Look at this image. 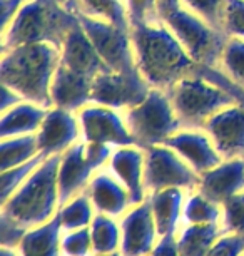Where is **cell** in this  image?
I'll return each mask as SVG.
<instances>
[{"mask_svg":"<svg viewBox=\"0 0 244 256\" xmlns=\"http://www.w3.org/2000/svg\"><path fill=\"white\" fill-rule=\"evenodd\" d=\"M80 138L82 131L77 114L60 108L47 109L44 122L37 131L40 154H44L45 158L62 154L75 142H79Z\"/></svg>","mask_w":244,"mask_h":256,"instance_id":"obj_14","label":"cell"},{"mask_svg":"<svg viewBox=\"0 0 244 256\" xmlns=\"http://www.w3.org/2000/svg\"><path fill=\"white\" fill-rule=\"evenodd\" d=\"M107 169L129 191L134 204L147 200L146 190V152L139 146H121L114 149Z\"/></svg>","mask_w":244,"mask_h":256,"instance_id":"obj_17","label":"cell"},{"mask_svg":"<svg viewBox=\"0 0 244 256\" xmlns=\"http://www.w3.org/2000/svg\"><path fill=\"white\" fill-rule=\"evenodd\" d=\"M60 64L82 76L92 77V79L102 72L111 70L102 60V57L99 56L97 49L94 47L92 40L85 34L80 22L69 32L60 47Z\"/></svg>","mask_w":244,"mask_h":256,"instance_id":"obj_18","label":"cell"},{"mask_svg":"<svg viewBox=\"0 0 244 256\" xmlns=\"http://www.w3.org/2000/svg\"><path fill=\"white\" fill-rule=\"evenodd\" d=\"M77 116L85 142H102L116 148L136 146L124 114H119L117 109L90 102L80 109Z\"/></svg>","mask_w":244,"mask_h":256,"instance_id":"obj_11","label":"cell"},{"mask_svg":"<svg viewBox=\"0 0 244 256\" xmlns=\"http://www.w3.org/2000/svg\"><path fill=\"white\" fill-rule=\"evenodd\" d=\"M149 256H181L179 244H178V233L161 236Z\"/></svg>","mask_w":244,"mask_h":256,"instance_id":"obj_40","label":"cell"},{"mask_svg":"<svg viewBox=\"0 0 244 256\" xmlns=\"http://www.w3.org/2000/svg\"><path fill=\"white\" fill-rule=\"evenodd\" d=\"M243 256H244V254H243Z\"/></svg>","mask_w":244,"mask_h":256,"instance_id":"obj_47","label":"cell"},{"mask_svg":"<svg viewBox=\"0 0 244 256\" xmlns=\"http://www.w3.org/2000/svg\"><path fill=\"white\" fill-rule=\"evenodd\" d=\"M40 154L37 134L5 138L0 142V169L17 168Z\"/></svg>","mask_w":244,"mask_h":256,"instance_id":"obj_28","label":"cell"},{"mask_svg":"<svg viewBox=\"0 0 244 256\" xmlns=\"http://www.w3.org/2000/svg\"><path fill=\"white\" fill-rule=\"evenodd\" d=\"M201 129L209 134L223 159H244V104L224 108Z\"/></svg>","mask_w":244,"mask_h":256,"instance_id":"obj_13","label":"cell"},{"mask_svg":"<svg viewBox=\"0 0 244 256\" xmlns=\"http://www.w3.org/2000/svg\"><path fill=\"white\" fill-rule=\"evenodd\" d=\"M59 2H62V4H67V2H69V0H59Z\"/></svg>","mask_w":244,"mask_h":256,"instance_id":"obj_46","label":"cell"},{"mask_svg":"<svg viewBox=\"0 0 244 256\" xmlns=\"http://www.w3.org/2000/svg\"><path fill=\"white\" fill-rule=\"evenodd\" d=\"M44 159H45L44 154H39V156L20 164V166L2 171V176H0V206L10 196H13V192L30 178L32 172L44 162Z\"/></svg>","mask_w":244,"mask_h":256,"instance_id":"obj_31","label":"cell"},{"mask_svg":"<svg viewBox=\"0 0 244 256\" xmlns=\"http://www.w3.org/2000/svg\"><path fill=\"white\" fill-rule=\"evenodd\" d=\"M27 231L18 228L10 221H7L5 218H0V241H2V246L5 248H13L15 250L18 244H20L22 238L25 236Z\"/></svg>","mask_w":244,"mask_h":256,"instance_id":"obj_39","label":"cell"},{"mask_svg":"<svg viewBox=\"0 0 244 256\" xmlns=\"http://www.w3.org/2000/svg\"><path fill=\"white\" fill-rule=\"evenodd\" d=\"M92 236V254H107L121 251V223L117 218L97 212L90 223Z\"/></svg>","mask_w":244,"mask_h":256,"instance_id":"obj_27","label":"cell"},{"mask_svg":"<svg viewBox=\"0 0 244 256\" xmlns=\"http://www.w3.org/2000/svg\"><path fill=\"white\" fill-rule=\"evenodd\" d=\"M224 233H244V191L238 192L223 204Z\"/></svg>","mask_w":244,"mask_h":256,"instance_id":"obj_35","label":"cell"},{"mask_svg":"<svg viewBox=\"0 0 244 256\" xmlns=\"http://www.w3.org/2000/svg\"><path fill=\"white\" fill-rule=\"evenodd\" d=\"M79 17L59 0H25L12 24L2 32V52L18 46L62 47Z\"/></svg>","mask_w":244,"mask_h":256,"instance_id":"obj_4","label":"cell"},{"mask_svg":"<svg viewBox=\"0 0 244 256\" xmlns=\"http://www.w3.org/2000/svg\"><path fill=\"white\" fill-rule=\"evenodd\" d=\"M223 233L221 223L184 224L178 231L181 256H208L209 250Z\"/></svg>","mask_w":244,"mask_h":256,"instance_id":"obj_25","label":"cell"},{"mask_svg":"<svg viewBox=\"0 0 244 256\" xmlns=\"http://www.w3.org/2000/svg\"><path fill=\"white\" fill-rule=\"evenodd\" d=\"M223 206L201 194L198 190L189 191L183 210V224L221 223Z\"/></svg>","mask_w":244,"mask_h":256,"instance_id":"obj_30","label":"cell"},{"mask_svg":"<svg viewBox=\"0 0 244 256\" xmlns=\"http://www.w3.org/2000/svg\"><path fill=\"white\" fill-rule=\"evenodd\" d=\"M131 27L136 24L161 22L159 2L157 0H126Z\"/></svg>","mask_w":244,"mask_h":256,"instance_id":"obj_36","label":"cell"},{"mask_svg":"<svg viewBox=\"0 0 244 256\" xmlns=\"http://www.w3.org/2000/svg\"><path fill=\"white\" fill-rule=\"evenodd\" d=\"M22 96H18L15 90L10 89L8 86H3L2 84V99H0V110L2 112H5L10 108H13L15 104L22 102Z\"/></svg>","mask_w":244,"mask_h":256,"instance_id":"obj_42","label":"cell"},{"mask_svg":"<svg viewBox=\"0 0 244 256\" xmlns=\"http://www.w3.org/2000/svg\"><path fill=\"white\" fill-rule=\"evenodd\" d=\"M159 2V16L161 18L167 16L169 12L176 10V8L183 7V4H181V0H157Z\"/></svg>","mask_w":244,"mask_h":256,"instance_id":"obj_43","label":"cell"},{"mask_svg":"<svg viewBox=\"0 0 244 256\" xmlns=\"http://www.w3.org/2000/svg\"><path fill=\"white\" fill-rule=\"evenodd\" d=\"M161 20L178 37V40L196 64L203 67L219 66L229 38L226 32L213 27L204 18L198 17L184 7L169 12Z\"/></svg>","mask_w":244,"mask_h":256,"instance_id":"obj_7","label":"cell"},{"mask_svg":"<svg viewBox=\"0 0 244 256\" xmlns=\"http://www.w3.org/2000/svg\"><path fill=\"white\" fill-rule=\"evenodd\" d=\"M62 256H92L90 228H80L62 233Z\"/></svg>","mask_w":244,"mask_h":256,"instance_id":"obj_33","label":"cell"},{"mask_svg":"<svg viewBox=\"0 0 244 256\" xmlns=\"http://www.w3.org/2000/svg\"><path fill=\"white\" fill-rule=\"evenodd\" d=\"M223 30L229 37H244V0H224Z\"/></svg>","mask_w":244,"mask_h":256,"instance_id":"obj_37","label":"cell"},{"mask_svg":"<svg viewBox=\"0 0 244 256\" xmlns=\"http://www.w3.org/2000/svg\"><path fill=\"white\" fill-rule=\"evenodd\" d=\"M219 67L244 89V37L231 36L228 38Z\"/></svg>","mask_w":244,"mask_h":256,"instance_id":"obj_32","label":"cell"},{"mask_svg":"<svg viewBox=\"0 0 244 256\" xmlns=\"http://www.w3.org/2000/svg\"><path fill=\"white\" fill-rule=\"evenodd\" d=\"M59 164L60 154L45 158L13 196L3 202L0 218L25 231L49 223L60 208Z\"/></svg>","mask_w":244,"mask_h":256,"instance_id":"obj_3","label":"cell"},{"mask_svg":"<svg viewBox=\"0 0 244 256\" xmlns=\"http://www.w3.org/2000/svg\"><path fill=\"white\" fill-rule=\"evenodd\" d=\"M62 233L59 214H55L49 223L28 230L15 250L18 256H62Z\"/></svg>","mask_w":244,"mask_h":256,"instance_id":"obj_23","label":"cell"},{"mask_svg":"<svg viewBox=\"0 0 244 256\" xmlns=\"http://www.w3.org/2000/svg\"><path fill=\"white\" fill-rule=\"evenodd\" d=\"M244 233H223L218 238L208 256H243Z\"/></svg>","mask_w":244,"mask_h":256,"instance_id":"obj_38","label":"cell"},{"mask_svg":"<svg viewBox=\"0 0 244 256\" xmlns=\"http://www.w3.org/2000/svg\"><path fill=\"white\" fill-rule=\"evenodd\" d=\"M124 119L134 142L141 149L164 144L181 129L169 94L157 88H152L141 104L124 110Z\"/></svg>","mask_w":244,"mask_h":256,"instance_id":"obj_5","label":"cell"},{"mask_svg":"<svg viewBox=\"0 0 244 256\" xmlns=\"http://www.w3.org/2000/svg\"><path fill=\"white\" fill-rule=\"evenodd\" d=\"M85 192L89 194L95 211L117 220L129 208L134 206L129 191L111 171L99 169L92 176Z\"/></svg>","mask_w":244,"mask_h":256,"instance_id":"obj_20","label":"cell"},{"mask_svg":"<svg viewBox=\"0 0 244 256\" xmlns=\"http://www.w3.org/2000/svg\"><path fill=\"white\" fill-rule=\"evenodd\" d=\"M121 223V253L124 256H149L159 241V231L149 200L131 206L119 218Z\"/></svg>","mask_w":244,"mask_h":256,"instance_id":"obj_12","label":"cell"},{"mask_svg":"<svg viewBox=\"0 0 244 256\" xmlns=\"http://www.w3.org/2000/svg\"><path fill=\"white\" fill-rule=\"evenodd\" d=\"M92 256H124L121 251H114V253H107V254H92Z\"/></svg>","mask_w":244,"mask_h":256,"instance_id":"obj_45","label":"cell"},{"mask_svg":"<svg viewBox=\"0 0 244 256\" xmlns=\"http://www.w3.org/2000/svg\"><path fill=\"white\" fill-rule=\"evenodd\" d=\"M59 220L64 231H74L80 228H89L92 223L94 216L97 214L95 208L90 201L87 192H80V194L74 196L65 204L59 208Z\"/></svg>","mask_w":244,"mask_h":256,"instance_id":"obj_29","label":"cell"},{"mask_svg":"<svg viewBox=\"0 0 244 256\" xmlns=\"http://www.w3.org/2000/svg\"><path fill=\"white\" fill-rule=\"evenodd\" d=\"M152 86L137 70H106L92 80V102L112 109H131L149 96Z\"/></svg>","mask_w":244,"mask_h":256,"instance_id":"obj_10","label":"cell"},{"mask_svg":"<svg viewBox=\"0 0 244 256\" xmlns=\"http://www.w3.org/2000/svg\"><path fill=\"white\" fill-rule=\"evenodd\" d=\"M164 144L174 149L181 158H184L191 164V168L199 174L209 171V169H213L221 161H224L216 146H214L213 139L209 138V134L204 129L181 128Z\"/></svg>","mask_w":244,"mask_h":256,"instance_id":"obj_16","label":"cell"},{"mask_svg":"<svg viewBox=\"0 0 244 256\" xmlns=\"http://www.w3.org/2000/svg\"><path fill=\"white\" fill-rule=\"evenodd\" d=\"M0 79L23 100L54 108L50 98L52 80L60 66V49L52 44L18 46L2 52Z\"/></svg>","mask_w":244,"mask_h":256,"instance_id":"obj_2","label":"cell"},{"mask_svg":"<svg viewBox=\"0 0 244 256\" xmlns=\"http://www.w3.org/2000/svg\"><path fill=\"white\" fill-rule=\"evenodd\" d=\"M92 77L59 66L50 88L54 108H60L77 114L80 109L92 102Z\"/></svg>","mask_w":244,"mask_h":256,"instance_id":"obj_21","label":"cell"},{"mask_svg":"<svg viewBox=\"0 0 244 256\" xmlns=\"http://www.w3.org/2000/svg\"><path fill=\"white\" fill-rule=\"evenodd\" d=\"M65 6L74 14L82 12L131 30L126 0H69Z\"/></svg>","mask_w":244,"mask_h":256,"instance_id":"obj_26","label":"cell"},{"mask_svg":"<svg viewBox=\"0 0 244 256\" xmlns=\"http://www.w3.org/2000/svg\"><path fill=\"white\" fill-rule=\"evenodd\" d=\"M179 118L181 128L201 129L206 120L228 106L238 104L236 99L199 74L186 77L167 90Z\"/></svg>","mask_w":244,"mask_h":256,"instance_id":"obj_6","label":"cell"},{"mask_svg":"<svg viewBox=\"0 0 244 256\" xmlns=\"http://www.w3.org/2000/svg\"><path fill=\"white\" fill-rule=\"evenodd\" d=\"M47 109L28 100L15 104L5 112H2L0 119V138H15L25 134H37L42 122L45 119Z\"/></svg>","mask_w":244,"mask_h":256,"instance_id":"obj_24","label":"cell"},{"mask_svg":"<svg viewBox=\"0 0 244 256\" xmlns=\"http://www.w3.org/2000/svg\"><path fill=\"white\" fill-rule=\"evenodd\" d=\"M146 152V190L147 194L169 188H181L184 191L198 190L201 174L191 164L166 144L144 149Z\"/></svg>","mask_w":244,"mask_h":256,"instance_id":"obj_9","label":"cell"},{"mask_svg":"<svg viewBox=\"0 0 244 256\" xmlns=\"http://www.w3.org/2000/svg\"><path fill=\"white\" fill-rule=\"evenodd\" d=\"M0 256H18V253H17V250H13V248H5V246H2Z\"/></svg>","mask_w":244,"mask_h":256,"instance_id":"obj_44","label":"cell"},{"mask_svg":"<svg viewBox=\"0 0 244 256\" xmlns=\"http://www.w3.org/2000/svg\"><path fill=\"white\" fill-rule=\"evenodd\" d=\"M198 191L218 204L244 191V159H224L201 174Z\"/></svg>","mask_w":244,"mask_h":256,"instance_id":"obj_19","label":"cell"},{"mask_svg":"<svg viewBox=\"0 0 244 256\" xmlns=\"http://www.w3.org/2000/svg\"><path fill=\"white\" fill-rule=\"evenodd\" d=\"M181 4L189 12L196 14L198 17L204 18L208 24H211L213 27L223 30L224 0H181Z\"/></svg>","mask_w":244,"mask_h":256,"instance_id":"obj_34","label":"cell"},{"mask_svg":"<svg viewBox=\"0 0 244 256\" xmlns=\"http://www.w3.org/2000/svg\"><path fill=\"white\" fill-rule=\"evenodd\" d=\"M99 169L85 154V141L80 139L65 152L60 154L59 164V198L60 206L74 196L87 190L92 176Z\"/></svg>","mask_w":244,"mask_h":256,"instance_id":"obj_15","label":"cell"},{"mask_svg":"<svg viewBox=\"0 0 244 256\" xmlns=\"http://www.w3.org/2000/svg\"><path fill=\"white\" fill-rule=\"evenodd\" d=\"M75 16L109 69L116 72L137 70L131 30L82 12H75Z\"/></svg>","mask_w":244,"mask_h":256,"instance_id":"obj_8","label":"cell"},{"mask_svg":"<svg viewBox=\"0 0 244 256\" xmlns=\"http://www.w3.org/2000/svg\"><path fill=\"white\" fill-rule=\"evenodd\" d=\"M137 69L152 88L169 90L186 77L196 76L199 66L164 22L131 27Z\"/></svg>","mask_w":244,"mask_h":256,"instance_id":"obj_1","label":"cell"},{"mask_svg":"<svg viewBox=\"0 0 244 256\" xmlns=\"http://www.w3.org/2000/svg\"><path fill=\"white\" fill-rule=\"evenodd\" d=\"M186 192L181 188H169L151 192L147 200L151 202L159 236L178 233L183 223V210L186 202Z\"/></svg>","mask_w":244,"mask_h":256,"instance_id":"obj_22","label":"cell"},{"mask_svg":"<svg viewBox=\"0 0 244 256\" xmlns=\"http://www.w3.org/2000/svg\"><path fill=\"white\" fill-rule=\"evenodd\" d=\"M25 0H2V32L10 26Z\"/></svg>","mask_w":244,"mask_h":256,"instance_id":"obj_41","label":"cell"}]
</instances>
